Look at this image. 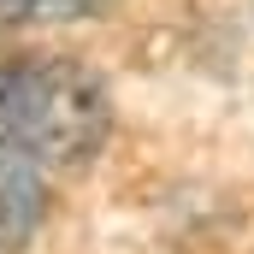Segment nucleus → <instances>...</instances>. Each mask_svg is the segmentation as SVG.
I'll return each mask as SVG.
<instances>
[{
  "label": "nucleus",
  "instance_id": "nucleus-1",
  "mask_svg": "<svg viewBox=\"0 0 254 254\" xmlns=\"http://www.w3.org/2000/svg\"><path fill=\"white\" fill-rule=\"evenodd\" d=\"M0 130L36 166H83L107 142L113 107L83 60L18 54L0 65Z\"/></svg>",
  "mask_w": 254,
  "mask_h": 254
},
{
  "label": "nucleus",
  "instance_id": "nucleus-2",
  "mask_svg": "<svg viewBox=\"0 0 254 254\" xmlns=\"http://www.w3.org/2000/svg\"><path fill=\"white\" fill-rule=\"evenodd\" d=\"M42 166L0 130V249H18L30 231H36V219H42Z\"/></svg>",
  "mask_w": 254,
  "mask_h": 254
},
{
  "label": "nucleus",
  "instance_id": "nucleus-3",
  "mask_svg": "<svg viewBox=\"0 0 254 254\" xmlns=\"http://www.w3.org/2000/svg\"><path fill=\"white\" fill-rule=\"evenodd\" d=\"M83 12V0H0V30L36 24V18H71Z\"/></svg>",
  "mask_w": 254,
  "mask_h": 254
}]
</instances>
